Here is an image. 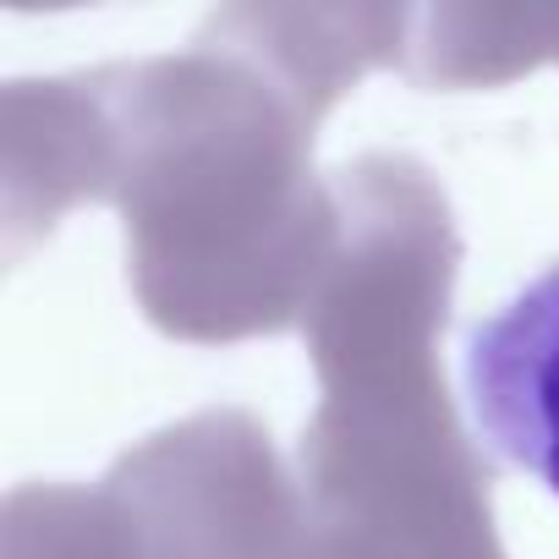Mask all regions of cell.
Instances as JSON below:
<instances>
[{
	"instance_id": "6da1fadb",
	"label": "cell",
	"mask_w": 559,
	"mask_h": 559,
	"mask_svg": "<svg viewBox=\"0 0 559 559\" xmlns=\"http://www.w3.org/2000/svg\"><path fill=\"white\" fill-rule=\"evenodd\" d=\"M461 379L488 450L559 499V263L466 335Z\"/></svg>"
}]
</instances>
